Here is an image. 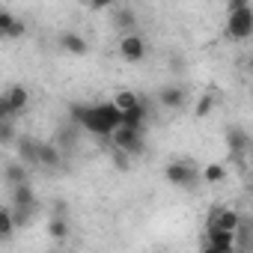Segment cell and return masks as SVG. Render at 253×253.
Here are the masks:
<instances>
[{
  "mask_svg": "<svg viewBox=\"0 0 253 253\" xmlns=\"http://www.w3.org/2000/svg\"><path fill=\"white\" fill-rule=\"evenodd\" d=\"M119 110L110 101L101 104H72L69 107V122H75L81 131H89L101 140H107L116 128H119Z\"/></svg>",
  "mask_w": 253,
  "mask_h": 253,
  "instance_id": "obj_1",
  "label": "cell"
},
{
  "mask_svg": "<svg viewBox=\"0 0 253 253\" xmlns=\"http://www.w3.org/2000/svg\"><path fill=\"white\" fill-rule=\"evenodd\" d=\"M164 176H167V182H170L173 188H182V191H188V194H194V191L203 185L200 167H197L194 161H170V164L164 167Z\"/></svg>",
  "mask_w": 253,
  "mask_h": 253,
  "instance_id": "obj_2",
  "label": "cell"
},
{
  "mask_svg": "<svg viewBox=\"0 0 253 253\" xmlns=\"http://www.w3.org/2000/svg\"><path fill=\"white\" fill-rule=\"evenodd\" d=\"M110 140V149H116V152H125L128 158H140L143 152H146V140H143V131H131V128H119L107 137Z\"/></svg>",
  "mask_w": 253,
  "mask_h": 253,
  "instance_id": "obj_3",
  "label": "cell"
},
{
  "mask_svg": "<svg viewBox=\"0 0 253 253\" xmlns=\"http://www.w3.org/2000/svg\"><path fill=\"white\" fill-rule=\"evenodd\" d=\"M223 33L235 42H244L253 36V6H241L235 12H226V27Z\"/></svg>",
  "mask_w": 253,
  "mask_h": 253,
  "instance_id": "obj_4",
  "label": "cell"
},
{
  "mask_svg": "<svg viewBox=\"0 0 253 253\" xmlns=\"http://www.w3.org/2000/svg\"><path fill=\"white\" fill-rule=\"evenodd\" d=\"M110 21H113V27L116 30H122V36H131V33H137V24H140V15H137V9L134 6H110Z\"/></svg>",
  "mask_w": 253,
  "mask_h": 253,
  "instance_id": "obj_5",
  "label": "cell"
},
{
  "mask_svg": "<svg viewBox=\"0 0 253 253\" xmlns=\"http://www.w3.org/2000/svg\"><path fill=\"white\" fill-rule=\"evenodd\" d=\"M119 54H122V60H128V63H140L149 54V45H146V39L140 33H131V36L119 39Z\"/></svg>",
  "mask_w": 253,
  "mask_h": 253,
  "instance_id": "obj_6",
  "label": "cell"
},
{
  "mask_svg": "<svg viewBox=\"0 0 253 253\" xmlns=\"http://www.w3.org/2000/svg\"><path fill=\"white\" fill-rule=\"evenodd\" d=\"M185 101H188V89L182 84H167V86L158 89V104L167 107V110H182Z\"/></svg>",
  "mask_w": 253,
  "mask_h": 253,
  "instance_id": "obj_7",
  "label": "cell"
},
{
  "mask_svg": "<svg viewBox=\"0 0 253 253\" xmlns=\"http://www.w3.org/2000/svg\"><path fill=\"white\" fill-rule=\"evenodd\" d=\"M241 211H235V209H211V217H209V226H217V229H223V232H235L238 229V223H241Z\"/></svg>",
  "mask_w": 253,
  "mask_h": 253,
  "instance_id": "obj_8",
  "label": "cell"
},
{
  "mask_svg": "<svg viewBox=\"0 0 253 253\" xmlns=\"http://www.w3.org/2000/svg\"><path fill=\"white\" fill-rule=\"evenodd\" d=\"M226 149H229V155H247V149H250L247 128H241V125H229V128H226Z\"/></svg>",
  "mask_w": 253,
  "mask_h": 253,
  "instance_id": "obj_9",
  "label": "cell"
},
{
  "mask_svg": "<svg viewBox=\"0 0 253 253\" xmlns=\"http://www.w3.org/2000/svg\"><path fill=\"white\" fill-rule=\"evenodd\" d=\"M60 48L66 51V54H72V57H86L89 54V42L81 36V33H75V30H66V33H60Z\"/></svg>",
  "mask_w": 253,
  "mask_h": 253,
  "instance_id": "obj_10",
  "label": "cell"
},
{
  "mask_svg": "<svg viewBox=\"0 0 253 253\" xmlns=\"http://www.w3.org/2000/svg\"><path fill=\"white\" fill-rule=\"evenodd\" d=\"M15 149H18V161L30 170V167H39V140L33 137H18L15 140Z\"/></svg>",
  "mask_w": 253,
  "mask_h": 253,
  "instance_id": "obj_11",
  "label": "cell"
},
{
  "mask_svg": "<svg viewBox=\"0 0 253 253\" xmlns=\"http://www.w3.org/2000/svg\"><path fill=\"white\" fill-rule=\"evenodd\" d=\"M24 21L21 18H15L9 9H3L0 6V39H18V36H24Z\"/></svg>",
  "mask_w": 253,
  "mask_h": 253,
  "instance_id": "obj_12",
  "label": "cell"
},
{
  "mask_svg": "<svg viewBox=\"0 0 253 253\" xmlns=\"http://www.w3.org/2000/svg\"><path fill=\"white\" fill-rule=\"evenodd\" d=\"M78 140H81V128H78L75 122H66V125H60L54 146H57L60 152H72V149L78 146Z\"/></svg>",
  "mask_w": 253,
  "mask_h": 253,
  "instance_id": "obj_13",
  "label": "cell"
},
{
  "mask_svg": "<svg viewBox=\"0 0 253 253\" xmlns=\"http://www.w3.org/2000/svg\"><path fill=\"white\" fill-rule=\"evenodd\" d=\"M3 98H6V104H9L12 116H18V113L27 107V101H30V89H27L24 84H12V86L3 92Z\"/></svg>",
  "mask_w": 253,
  "mask_h": 253,
  "instance_id": "obj_14",
  "label": "cell"
},
{
  "mask_svg": "<svg viewBox=\"0 0 253 253\" xmlns=\"http://www.w3.org/2000/svg\"><path fill=\"white\" fill-rule=\"evenodd\" d=\"M146 116H149V110H146V104L140 101L137 107L125 110V113L119 116V125H122V128H131V131H143V125H146Z\"/></svg>",
  "mask_w": 253,
  "mask_h": 253,
  "instance_id": "obj_15",
  "label": "cell"
},
{
  "mask_svg": "<svg viewBox=\"0 0 253 253\" xmlns=\"http://www.w3.org/2000/svg\"><path fill=\"white\" fill-rule=\"evenodd\" d=\"M203 244H211V247H217V250H235L232 232H223V229H217V226H206Z\"/></svg>",
  "mask_w": 253,
  "mask_h": 253,
  "instance_id": "obj_16",
  "label": "cell"
},
{
  "mask_svg": "<svg viewBox=\"0 0 253 253\" xmlns=\"http://www.w3.org/2000/svg\"><path fill=\"white\" fill-rule=\"evenodd\" d=\"M3 179H6V185H9V188L27 185V182H30V170H27L21 161H9V164L3 167Z\"/></svg>",
  "mask_w": 253,
  "mask_h": 253,
  "instance_id": "obj_17",
  "label": "cell"
},
{
  "mask_svg": "<svg viewBox=\"0 0 253 253\" xmlns=\"http://www.w3.org/2000/svg\"><path fill=\"white\" fill-rule=\"evenodd\" d=\"M60 164H63V152H60L54 143H42V140H39V167L57 170Z\"/></svg>",
  "mask_w": 253,
  "mask_h": 253,
  "instance_id": "obj_18",
  "label": "cell"
},
{
  "mask_svg": "<svg viewBox=\"0 0 253 253\" xmlns=\"http://www.w3.org/2000/svg\"><path fill=\"white\" fill-rule=\"evenodd\" d=\"M9 209H36V194H33L30 182L12 188V206H9Z\"/></svg>",
  "mask_w": 253,
  "mask_h": 253,
  "instance_id": "obj_19",
  "label": "cell"
},
{
  "mask_svg": "<svg viewBox=\"0 0 253 253\" xmlns=\"http://www.w3.org/2000/svg\"><path fill=\"white\" fill-rule=\"evenodd\" d=\"M143 98H140V92H134V89H119L116 95H113V107L119 110V113H125V110H131V107H137Z\"/></svg>",
  "mask_w": 253,
  "mask_h": 253,
  "instance_id": "obj_20",
  "label": "cell"
},
{
  "mask_svg": "<svg viewBox=\"0 0 253 253\" xmlns=\"http://www.w3.org/2000/svg\"><path fill=\"white\" fill-rule=\"evenodd\" d=\"M48 235H51L54 241H66V238H69V223H66L63 214H51V220H48Z\"/></svg>",
  "mask_w": 253,
  "mask_h": 253,
  "instance_id": "obj_21",
  "label": "cell"
},
{
  "mask_svg": "<svg viewBox=\"0 0 253 253\" xmlns=\"http://www.w3.org/2000/svg\"><path fill=\"white\" fill-rule=\"evenodd\" d=\"M200 179L206 185H220L226 179V167L223 164H206V170H200Z\"/></svg>",
  "mask_w": 253,
  "mask_h": 253,
  "instance_id": "obj_22",
  "label": "cell"
},
{
  "mask_svg": "<svg viewBox=\"0 0 253 253\" xmlns=\"http://www.w3.org/2000/svg\"><path fill=\"white\" fill-rule=\"evenodd\" d=\"M12 232H15V223H12V211H9V206H0V241H6Z\"/></svg>",
  "mask_w": 253,
  "mask_h": 253,
  "instance_id": "obj_23",
  "label": "cell"
},
{
  "mask_svg": "<svg viewBox=\"0 0 253 253\" xmlns=\"http://www.w3.org/2000/svg\"><path fill=\"white\" fill-rule=\"evenodd\" d=\"M110 164H113L119 173H128V170H131V164H134V158H128L125 152H116V149H110Z\"/></svg>",
  "mask_w": 253,
  "mask_h": 253,
  "instance_id": "obj_24",
  "label": "cell"
},
{
  "mask_svg": "<svg viewBox=\"0 0 253 253\" xmlns=\"http://www.w3.org/2000/svg\"><path fill=\"white\" fill-rule=\"evenodd\" d=\"M211 110H214V95H209V92L200 95V101H197V107H194V116H197V119H206Z\"/></svg>",
  "mask_w": 253,
  "mask_h": 253,
  "instance_id": "obj_25",
  "label": "cell"
},
{
  "mask_svg": "<svg viewBox=\"0 0 253 253\" xmlns=\"http://www.w3.org/2000/svg\"><path fill=\"white\" fill-rule=\"evenodd\" d=\"M12 140H18V134H15V125H12V122H0V143H3V146H9Z\"/></svg>",
  "mask_w": 253,
  "mask_h": 253,
  "instance_id": "obj_26",
  "label": "cell"
},
{
  "mask_svg": "<svg viewBox=\"0 0 253 253\" xmlns=\"http://www.w3.org/2000/svg\"><path fill=\"white\" fill-rule=\"evenodd\" d=\"M15 116H12V110H9V104H6V98L0 95V122H12Z\"/></svg>",
  "mask_w": 253,
  "mask_h": 253,
  "instance_id": "obj_27",
  "label": "cell"
},
{
  "mask_svg": "<svg viewBox=\"0 0 253 253\" xmlns=\"http://www.w3.org/2000/svg\"><path fill=\"white\" fill-rule=\"evenodd\" d=\"M241 6H250V0H229L226 12H235V9H241Z\"/></svg>",
  "mask_w": 253,
  "mask_h": 253,
  "instance_id": "obj_28",
  "label": "cell"
},
{
  "mask_svg": "<svg viewBox=\"0 0 253 253\" xmlns=\"http://www.w3.org/2000/svg\"><path fill=\"white\" fill-rule=\"evenodd\" d=\"M200 253H235V250H217V247H211V244H203Z\"/></svg>",
  "mask_w": 253,
  "mask_h": 253,
  "instance_id": "obj_29",
  "label": "cell"
}]
</instances>
